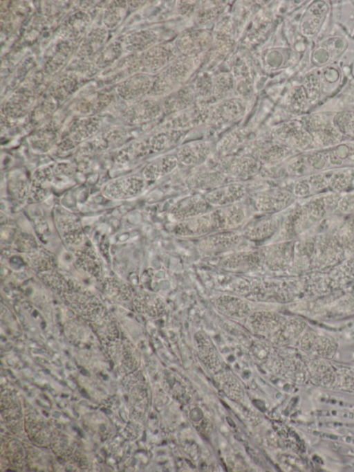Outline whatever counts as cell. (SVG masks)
<instances>
[{
  "label": "cell",
  "instance_id": "8",
  "mask_svg": "<svg viewBox=\"0 0 354 472\" xmlns=\"http://www.w3.org/2000/svg\"><path fill=\"white\" fill-rule=\"evenodd\" d=\"M225 175L217 170L196 172L189 178V185L197 190L210 191L223 185Z\"/></svg>",
  "mask_w": 354,
  "mask_h": 472
},
{
  "label": "cell",
  "instance_id": "4",
  "mask_svg": "<svg viewBox=\"0 0 354 472\" xmlns=\"http://www.w3.org/2000/svg\"><path fill=\"white\" fill-rule=\"evenodd\" d=\"M290 199L291 194L288 192L279 189H270L258 193L254 197V203L259 211L273 212L286 207Z\"/></svg>",
  "mask_w": 354,
  "mask_h": 472
},
{
  "label": "cell",
  "instance_id": "1",
  "mask_svg": "<svg viewBox=\"0 0 354 472\" xmlns=\"http://www.w3.org/2000/svg\"><path fill=\"white\" fill-rule=\"evenodd\" d=\"M246 194V187L241 183L222 185L207 192L204 198L209 205L223 207L238 203Z\"/></svg>",
  "mask_w": 354,
  "mask_h": 472
},
{
  "label": "cell",
  "instance_id": "7",
  "mask_svg": "<svg viewBox=\"0 0 354 472\" xmlns=\"http://www.w3.org/2000/svg\"><path fill=\"white\" fill-rule=\"evenodd\" d=\"M240 239V236L234 233H220L203 239L199 243L198 247L204 253H216L235 246Z\"/></svg>",
  "mask_w": 354,
  "mask_h": 472
},
{
  "label": "cell",
  "instance_id": "5",
  "mask_svg": "<svg viewBox=\"0 0 354 472\" xmlns=\"http://www.w3.org/2000/svg\"><path fill=\"white\" fill-rule=\"evenodd\" d=\"M215 230L209 214L178 222L174 228L175 234L182 237L203 235Z\"/></svg>",
  "mask_w": 354,
  "mask_h": 472
},
{
  "label": "cell",
  "instance_id": "12",
  "mask_svg": "<svg viewBox=\"0 0 354 472\" xmlns=\"http://www.w3.org/2000/svg\"><path fill=\"white\" fill-rule=\"evenodd\" d=\"M272 320L270 314L256 313L250 317L248 325L254 332L265 333L272 328Z\"/></svg>",
  "mask_w": 354,
  "mask_h": 472
},
{
  "label": "cell",
  "instance_id": "9",
  "mask_svg": "<svg viewBox=\"0 0 354 472\" xmlns=\"http://www.w3.org/2000/svg\"><path fill=\"white\" fill-rule=\"evenodd\" d=\"M208 154V146L204 143L188 145L178 152V160L186 165H198L207 159Z\"/></svg>",
  "mask_w": 354,
  "mask_h": 472
},
{
  "label": "cell",
  "instance_id": "6",
  "mask_svg": "<svg viewBox=\"0 0 354 472\" xmlns=\"http://www.w3.org/2000/svg\"><path fill=\"white\" fill-rule=\"evenodd\" d=\"M260 164L251 158H240L221 165L220 171L223 174L238 179H248L260 171Z\"/></svg>",
  "mask_w": 354,
  "mask_h": 472
},
{
  "label": "cell",
  "instance_id": "10",
  "mask_svg": "<svg viewBox=\"0 0 354 472\" xmlns=\"http://www.w3.org/2000/svg\"><path fill=\"white\" fill-rule=\"evenodd\" d=\"M178 159L174 156H166L149 164L144 170L145 179L156 180L173 172L178 165Z\"/></svg>",
  "mask_w": 354,
  "mask_h": 472
},
{
  "label": "cell",
  "instance_id": "3",
  "mask_svg": "<svg viewBox=\"0 0 354 472\" xmlns=\"http://www.w3.org/2000/svg\"><path fill=\"white\" fill-rule=\"evenodd\" d=\"M208 205L204 197L191 195L176 203L170 214L174 220L180 222L205 214Z\"/></svg>",
  "mask_w": 354,
  "mask_h": 472
},
{
  "label": "cell",
  "instance_id": "13",
  "mask_svg": "<svg viewBox=\"0 0 354 472\" xmlns=\"http://www.w3.org/2000/svg\"><path fill=\"white\" fill-rule=\"evenodd\" d=\"M225 302L218 303L219 307L223 309V312L227 314L228 315L243 317L248 314V309L247 305L239 301V302L236 300H226L224 299Z\"/></svg>",
  "mask_w": 354,
  "mask_h": 472
},
{
  "label": "cell",
  "instance_id": "2",
  "mask_svg": "<svg viewBox=\"0 0 354 472\" xmlns=\"http://www.w3.org/2000/svg\"><path fill=\"white\" fill-rule=\"evenodd\" d=\"M215 230H225L240 226L245 219V211L239 204L218 207L209 212Z\"/></svg>",
  "mask_w": 354,
  "mask_h": 472
},
{
  "label": "cell",
  "instance_id": "11",
  "mask_svg": "<svg viewBox=\"0 0 354 472\" xmlns=\"http://www.w3.org/2000/svg\"><path fill=\"white\" fill-rule=\"evenodd\" d=\"M276 227L275 219H264L249 226L244 231V235L252 240L263 239L272 235Z\"/></svg>",
  "mask_w": 354,
  "mask_h": 472
}]
</instances>
